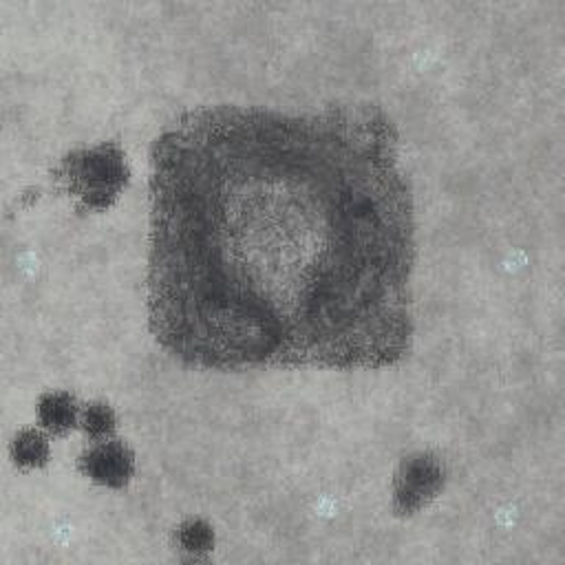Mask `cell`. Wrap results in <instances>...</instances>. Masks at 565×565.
Listing matches in <instances>:
<instances>
[{
    "label": "cell",
    "instance_id": "6da1fadb",
    "mask_svg": "<svg viewBox=\"0 0 565 565\" xmlns=\"http://www.w3.org/2000/svg\"><path fill=\"white\" fill-rule=\"evenodd\" d=\"M148 318L199 369H380L413 338L415 218L371 104L205 106L152 146Z\"/></svg>",
    "mask_w": 565,
    "mask_h": 565
},
{
    "label": "cell",
    "instance_id": "7a4b0ae2",
    "mask_svg": "<svg viewBox=\"0 0 565 565\" xmlns=\"http://www.w3.org/2000/svg\"><path fill=\"white\" fill-rule=\"evenodd\" d=\"M124 154L115 143L71 152L55 177L86 210L108 207L126 183Z\"/></svg>",
    "mask_w": 565,
    "mask_h": 565
},
{
    "label": "cell",
    "instance_id": "3957f363",
    "mask_svg": "<svg viewBox=\"0 0 565 565\" xmlns=\"http://www.w3.org/2000/svg\"><path fill=\"white\" fill-rule=\"evenodd\" d=\"M444 475L439 463L428 455H417L404 461L397 486H395V505L399 512H415L422 508L435 492L441 488Z\"/></svg>",
    "mask_w": 565,
    "mask_h": 565
},
{
    "label": "cell",
    "instance_id": "277c9868",
    "mask_svg": "<svg viewBox=\"0 0 565 565\" xmlns=\"http://www.w3.org/2000/svg\"><path fill=\"white\" fill-rule=\"evenodd\" d=\"M82 470L99 483L119 488L132 472V457L121 444L104 441L82 457Z\"/></svg>",
    "mask_w": 565,
    "mask_h": 565
},
{
    "label": "cell",
    "instance_id": "5b68a950",
    "mask_svg": "<svg viewBox=\"0 0 565 565\" xmlns=\"http://www.w3.org/2000/svg\"><path fill=\"white\" fill-rule=\"evenodd\" d=\"M40 415L49 428H53L55 433H62L64 428L73 426V419H75L73 399L68 395H49L42 399Z\"/></svg>",
    "mask_w": 565,
    "mask_h": 565
},
{
    "label": "cell",
    "instance_id": "8992f818",
    "mask_svg": "<svg viewBox=\"0 0 565 565\" xmlns=\"http://www.w3.org/2000/svg\"><path fill=\"white\" fill-rule=\"evenodd\" d=\"M179 543L188 552H205L212 547V530L205 521H188L179 530Z\"/></svg>",
    "mask_w": 565,
    "mask_h": 565
},
{
    "label": "cell",
    "instance_id": "52a82bcc",
    "mask_svg": "<svg viewBox=\"0 0 565 565\" xmlns=\"http://www.w3.org/2000/svg\"><path fill=\"white\" fill-rule=\"evenodd\" d=\"M86 430L93 437H106L113 430V413L102 404L90 406L86 413Z\"/></svg>",
    "mask_w": 565,
    "mask_h": 565
},
{
    "label": "cell",
    "instance_id": "ba28073f",
    "mask_svg": "<svg viewBox=\"0 0 565 565\" xmlns=\"http://www.w3.org/2000/svg\"><path fill=\"white\" fill-rule=\"evenodd\" d=\"M18 457L20 461H35V459H44L46 457V444L33 435V433H24L18 439Z\"/></svg>",
    "mask_w": 565,
    "mask_h": 565
}]
</instances>
